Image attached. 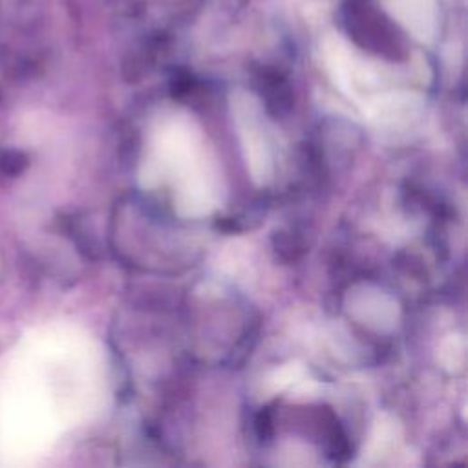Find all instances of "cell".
Segmentation results:
<instances>
[{
	"label": "cell",
	"instance_id": "1",
	"mask_svg": "<svg viewBox=\"0 0 468 468\" xmlns=\"http://www.w3.org/2000/svg\"><path fill=\"white\" fill-rule=\"evenodd\" d=\"M274 426H272V411L269 408H263L258 415H256V433L261 441H267L269 437H272Z\"/></svg>",
	"mask_w": 468,
	"mask_h": 468
}]
</instances>
